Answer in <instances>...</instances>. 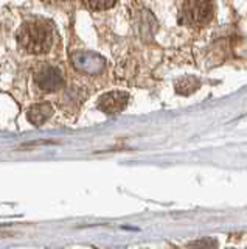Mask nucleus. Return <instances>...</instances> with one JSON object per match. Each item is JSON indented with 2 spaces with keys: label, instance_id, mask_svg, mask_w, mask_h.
<instances>
[{
  "label": "nucleus",
  "instance_id": "obj_1",
  "mask_svg": "<svg viewBox=\"0 0 247 249\" xmlns=\"http://www.w3.org/2000/svg\"><path fill=\"white\" fill-rule=\"evenodd\" d=\"M17 44L30 54L47 53L53 45V28L49 22L32 19L22 23L17 31Z\"/></svg>",
  "mask_w": 247,
  "mask_h": 249
},
{
  "label": "nucleus",
  "instance_id": "obj_2",
  "mask_svg": "<svg viewBox=\"0 0 247 249\" xmlns=\"http://www.w3.org/2000/svg\"><path fill=\"white\" fill-rule=\"evenodd\" d=\"M213 11L210 0H187L182 8V19L188 25H204L212 20Z\"/></svg>",
  "mask_w": 247,
  "mask_h": 249
},
{
  "label": "nucleus",
  "instance_id": "obj_3",
  "mask_svg": "<svg viewBox=\"0 0 247 249\" xmlns=\"http://www.w3.org/2000/svg\"><path fill=\"white\" fill-rule=\"evenodd\" d=\"M34 84L37 86V89H41L42 92L50 93L63 88L64 78L58 67L50 66V64H42L34 72Z\"/></svg>",
  "mask_w": 247,
  "mask_h": 249
},
{
  "label": "nucleus",
  "instance_id": "obj_4",
  "mask_svg": "<svg viewBox=\"0 0 247 249\" xmlns=\"http://www.w3.org/2000/svg\"><path fill=\"white\" fill-rule=\"evenodd\" d=\"M128 101H129V95L126 92L115 90V92H107L103 97H99L97 106L101 112L114 115L121 112L128 106Z\"/></svg>",
  "mask_w": 247,
  "mask_h": 249
},
{
  "label": "nucleus",
  "instance_id": "obj_5",
  "mask_svg": "<svg viewBox=\"0 0 247 249\" xmlns=\"http://www.w3.org/2000/svg\"><path fill=\"white\" fill-rule=\"evenodd\" d=\"M51 114H53V107L50 103H37L27 111V119L34 126H41V124H44L50 119Z\"/></svg>",
  "mask_w": 247,
  "mask_h": 249
},
{
  "label": "nucleus",
  "instance_id": "obj_6",
  "mask_svg": "<svg viewBox=\"0 0 247 249\" xmlns=\"http://www.w3.org/2000/svg\"><path fill=\"white\" fill-rule=\"evenodd\" d=\"M198 88H199V81L195 80L193 76L182 78V80L176 84V90L179 93H183V95H188V93L195 92Z\"/></svg>",
  "mask_w": 247,
  "mask_h": 249
},
{
  "label": "nucleus",
  "instance_id": "obj_7",
  "mask_svg": "<svg viewBox=\"0 0 247 249\" xmlns=\"http://www.w3.org/2000/svg\"><path fill=\"white\" fill-rule=\"evenodd\" d=\"M81 2L92 11H103L107 8H112L117 0H81Z\"/></svg>",
  "mask_w": 247,
  "mask_h": 249
},
{
  "label": "nucleus",
  "instance_id": "obj_8",
  "mask_svg": "<svg viewBox=\"0 0 247 249\" xmlns=\"http://www.w3.org/2000/svg\"><path fill=\"white\" fill-rule=\"evenodd\" d=\"M41 2H44V3H47V5H55V3L61 2V0H41Z\"/></svg>",
  "mask_w": 247,
  "mask_h": 249
}]
</instances>
